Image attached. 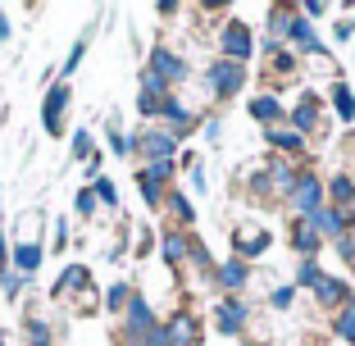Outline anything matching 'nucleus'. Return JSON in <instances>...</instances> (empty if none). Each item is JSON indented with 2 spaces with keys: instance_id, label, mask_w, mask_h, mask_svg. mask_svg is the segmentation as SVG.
I'll return each mask as SVG.
<instances>
[{
  "instance_id": "f257e3e1",
  "label": "nucleus",
  "mask_w": 355,
  "mask_h": 346,
  "mask_svg": "<svg viewBox=\"0 0 355 346\" xmlns=\"http://www.w3.org/2000/svg\"><path fill=\"white\" fill-rule=\"evenodd\" d=\"M219 51H223V60H232V64H246L255 55V37H251V23H241V19H228L219 28Z\"/></svg>"
},
{
  "instance_id": "f03ea898",
  "label": "nucleus",
  "mask_w": 355,
  "mask_h": 346,
  "mask_svg": "<svg viewBox=\"0 0 355 346\" xmlns=\"http://www.w3.org/2000/svg\"><path fill=\"white\" fill-rule=\"evenodd\" d=\"M132 150L146 164H173V150H178V141L164 132V128H141V132L132 137Z\"/></svg>"
},
{
  "instance_id": "7ed1b4c3",
  "label": "nucleus",
  "mask_w": 355,
  "mask_h": 346,
  "mask_svg": "<svg viewBox=\"0 0 355 346\" xmlns=\"http://www.w3.org/2000/svg\"><path fill=\"white\" fill-rule=\"evenodd\" d=\"M205 83L214 96H237L246 87V64H232V60H209L205 69Z\"/></svg>"
},
{
  "instance_id": "20e7f679",
  "label": "nucleus",
  "mask_w": 355,
  "mask_h": 346,
  "mask_svg": "<svg viewBox=\"0 0 355 346\" xmlns=\"http://www.w3.org/2000/svg\"><path fill=\"white\" fill-rule=\"evenodd\" d=\"M168 182H173V164H146V168H137V191H141V200H146L150 210H159Z\"/></svg>"
},
{
  "instance_id": "39448f33",
  "label": "nucleus",
  "mask_w": 355,
  "mask_h": 346,
  "mask_svg": "<svg viewBox=\"0 0 355 346\" xmlns=\"http://www.w3.org/2000/svg\"><path fill=\"white\" fill-rule=\"evenodd\" d=\"M146 69H150V73H155L159 83L168 87V92H173V87L191 73V69H187V60H182V55H173L168 46H155V51H150V64H146Z\"/></svg>"
},
{
  "instance_id": "423d86ee",
  "label": "nucleus",
  "mask_w": 355,
  "mask_h": 346,
  "mask_svg": "<svg viewBox=\"0 0 355 346\" xmlns=\"http://www.w3.org/2000/svg\"><path fill=\"white\" fill-rule=\"evenodd\" d=\"M287 205H292L296 214H314L319 210V205H328L324 200V182H319V173H301V178H296V187H292V196H287Z\"/></svg>"
},
{
  "instance_id": "0eeeda50",
  "label": "nucleus",
  "mask_w": 355,
  "mask_h": 346,
  "mask_svg": "<svg viewBox=\"0 0 355 346\" xmlns=\"http://www.w3.org/2000/svg\"><path fill=\"white\" fill-rule=\"evenodd\" d=\"M69 101H73L69 83H55L51 92H46V101H42V123H46V132H51V137L64 132V110H69Z\"/></svg>"
},
{
  "instance_id": "6e6552de",
  "label": "nucleus",
  "mask_w": 355,
  "mask_h": 346,
  "mask_svg": "<svg viewBox=\"0 0 355 346\" xmlns=\"http://www.w3.org/2000/svg\"><path fill=\"white\" fill-rule=\"evenodd\" d=\"M287 42H292L296 51H305V55H324V60H328V51H324V37L314 32V23L305 19V14H292V28H287Z\"/></svg>"
},
{
  "instance_id": "1a4fd4ad",
  "label": "nucleus",
  "mask_w": 355,
  "mask_h": 346,
  "mask_svg": "<svg viewBox=\"0 0 355 346\" xmlns=\"http://www.w3.org/2000/svg\"><path fill=\"white\" fill-rule=\"evenodd\" d=\"M232 246H237V260H255V255L269 251V232H264L260 223H241V228L232 232Z\"/></svg>"
},
{
  "instance_id": "9d476101",
  "label": "nucleus",
  "mask_w": 355,
  "mask_h": 346,
  "mask_svg": "<svg viewBox=\"0 0 355 346\" xmlns=\"http://www.w3.org/2000/svg\"><path fill=\"white\" fill-rule=\"evenodd\" d=\"M287 123H292L301 137H314L319 128H328V123H324V114H319V96H314V92H305V101L292 110V114H287Z\"/></svg>"
},
{
  "instance_id": "9b49d317",
  "label": "nucleus",
  "mask_w": 355,
  "mask_h": 346,
  "mask_svg": "<svg viewBox=\"0 0 355 346\" xmlns=\"http://www.w3.org/2000/svg\"><path fill=\"white\" fill-rule=\"evenodd\" d=\"M305 219H310V228L319 232V237H328V241L346 237V210H337V205H319V210L305 214Z\"/></svg>"
},
{
  "instance_id": "f8f14e48",
  "label": "nucleus",
  "mask_w": 355,
  "mask_h": 346,
  "mask_svg": "<svg viewBox=\"0 0 355 346\" xmlns=\"http://www.w3.org/2000/svg\"><path fill=\"white\" fill-rule=\"evenodd\" d=\"M314 301L324 305V310H346V305H351V287H346L342 278H333V273H324V278L314 283Z\"/></svg>"
},
{
  "instance_id": "ddd939ff",
  "label": "nucleus",
  "mask_w": 355,
  "mask_h": 346,
  "mask_svg": "<svg viewBox=\"0 0 355 346\" xmlns=\"http://www.w3.org/2000/svg\"><path fill=\"white\" fill-rule=\"evenodd\" d=\"M246 319H251V310H246L241 301H219V305H214V328L228 333V337L246 333Z\"/></svg>"
},
{
  "instance_id": "4468645a",
  "label": "nucleus",
  "mask_w": 355,
  "mask_h": 346,
  "mask_svg": "<svg viewBox=\"0 0 355 346\" xmlns=\"http://www.w3.org/2000/svg\"><path fill=\"white\" fill-rule=\"evenodd\" d=\"M87 287H92L87 264H64V269H60V283H55V301H73V296L87 292Z\"/></svg>"
},
{
  "instance_id": "2eb2a0df",
  "label": "nucleus",
  "mask_w": 355,
  "mask_h": 346,
  "mask_svg": "<svg viewBox=\"0 0 355 346\" xmlns=\"http://www.w3.org/2000/svg\"><path fill=\"white\" fill-rule=\"evenodd\" d=\"M159 255H164L168 269H182V264H187V255H191V232L168 228L164 237H159Z\"/></svg>"
},
{
  "instance_id": "dca6fc26",
  "label": "nucleus",
  "mask_w": 355,
  "mask_h": 346,
  "mask_svg": "<svg viewBox=\"0 0 355 346\" xmlns=\"http://www.w3.org/2000/svg\"><path fill=\"white\" fill-rule=\"evenodd\" d=\"M164 337H168V346H196L200 342V319L196 315H173L164 324Z\"/></svg>"
},
{
  "instance_id": "f3484780",
  "label": "nucleus",
  "mask_w": 355,
  "mask_h": 346,
  "mask_svg": "<svg viewBox=\"0 0 355 346\" xmlns=\"http://www.w3.org/2000/svg\"><path fill=\"white\" fill-rule=\"evenodd\" d=\"M219 283L228 287V292H241V287L251 283V269H246V260H237V255H232V260H223V264H219Z\"/></svg>"
},
{
  "instance_id": "a211bd4d",
  "label": "nucleus",
  "mask_w": 355,
  "mask_h": 346,
  "mask_svg": "<svg viewBox=\"0 0 355 346\" xmlns=\"http://www.w3.org/2000/svg\"><path fill=\"white\" fill-rule=\"evenodd\" d=\"M292 246L305 255V260H314V251L324 246V237H319V232L310 228V219H296V228H292Z\"/></svg>"
},
{
  "instance_id": "6ab92c4d",
  "label": "nucleus",
  "mask_w": 355,
  "mask_h": 346,
  "mask_svg": "<svg viewBox=\"0 0 355 346\" xmlns=\"http://www.w3.org/2000/svg\"><path fill=\"white\" fill-rule=\"evenodd\" d=\"M42 246L37 241H28V246H14V273H23V278H32V273L42 269Z\"/></svg>"
},
{
  "instance_id": "aec40b11",
  "label": "nucleus",
  "mask_w": 355,
  "mask_h": 346,
  "mask_svg": "<svg viewBox=\"0 0 355 346\" xmlns=\"http://www.w3.org/2000/svg\"><path fill=\"white\" fill-rule=\"evenodd\" d=\"M251 119H260V123H278V119H282V101H278V96H273V92H264V96H255V101H251Z\"/></svg>"
},
{
  "instance_id": "412c9836",
  "label": "nucleus",
  "mask_w": 355,
  "mask_h": 346,
  "mask_svg": "<svg viewBox=\"0 0 355 346\" xmlns=\"http://www.w3.org/2000/svg\"><path fill=\"white\" fill-rule=\"evenodd\" d=\"M328 191H333V205H337V210L351 214V200H355V178H351V173H337V178L328 182Z\"/></svg>"
},
{
  "instance_id": "4be33fe9",
  "label": "nucleus",
  "mask_w": 355,
  "mask_h": 346,
  "mask_svg": "<svg viewBox=\"0 0 355 346\" xmlns=\"http://www.w3.org/2000/svg\"><path fill=\"white\" fill-rule=\"evenodd\" d=\"M333 110H337V119H342V123H355V92L346 83L333 87Z\"/></svg>"
},
{
  "instance_id": "5701e85b",
  "label": "nucleus",
  "mask_w": 355,
  "mask_h": 346,
  "mask_svg": "<svg viewBox=\"0 0 355 346\" xmlns=\"http://www.w3.org/2000/svg\"><path fill=\"white\" fill-rule=\"evenodd\" d=\"M269 141H273L278 150H301V141H305V137L296 132L292 123H273V128H269Z\"/></svg>"
},
{
  "instance_id": "b1692460",
  "label": "nucleus",
  "mask_w": 355,
  "mask_h": 346,
  "mask_svg": "<svg viewBox=\"0 0 355 346\" xmlns=\"http://www.w3.org/2000/svg\"><path fill=\"white\" fill-rule=\"evenodd\" d=\"M164 205H168V210H173V219L182 223V228H187V223L196 219V210H191V200L182 196V191H168V196H164Z\"/></svg>"
},
{
  "instance_id": "393cba45",
  "label": "nucleus",
  "mask_w": 355,
  "mask_h": 346,
  "mask_svg": "<svg viewBox=\"0 0 355 346\" xmlns=\"http://www.w3.org/2000/svg\"><path fill=\"white\" fill-rule=\"evenodd\" d=\"M132 287H128V283H119V287H110V292H105V310H114V315H119V310H128V301H132Z\"/></svg>"
},
{
  "instance_id": "a878e982",
  "label": "nucleus",
  "mask_w": 355,
  "mask_h": 346,
  "mask_svg": "<svg viewBox=\"0 0 355 346\" xmlns=\"http://www.w3.org/2000/svg\"><path fill=\"white\" fill-rule=\"evenodd\" d=\"M92 191H96V200H101L105 210H119V191H114V182H110V178H96Z\"/></svg>"
},
{
  "instance_id": "bb28decb",
  "label": "nucleus",
  "mask_w": 355,
  "mask_h": 346,
  "mask_svg": "<svg viewBox=\"0 0 355 346\" xmlns=\"http://www.w3.org/2000/svg\"><path fill=\"white\" fill-rule=\"evenodd\" d=\"M23 333H28V346H51V328H46V319H28Z\"/></svg>"
},
{
  "instance_id": "cd10ccee",
  "label": "nucleus",
  "mask_w": 355,
  "mask_h": 346,
  "mask_svg": "<svg viewBox=\"0 0 355 346\" xmlns=\"http://www.w3.org/2000/svg\"><path fill=\"white\" fill-rule=\"evenodd\" d=\"M337 337H342V342H351L355 346V305H346V310H342V315H337Z\"/></svg>"
},
{
  "instance_id": "c85d7f7f",
  "label": "nucleus",
  "mask_w": 355,
  "mask_h": 346,
  "mask_svg": "<svg viewBox=\"0 0 355 346\" xmlns=\"http://www.w3.org/2000/svg\"><path fill=\"white\" fill-rule=\"evenodd\" d=\"M37 223H42V214H37V210L19 214V246H28V237L37 241Z\"/></svg>"
},
{
  "instance_id": "c756f323",
  "label": "nucleus",
  "mask_w": 355,
  "mask_h": 346,
  "mask_svg": "<svg viewBox=\"0 0 355 346\" xmlns=\"http://www.w3.org/2000/svg\"><path fill=\"white\" fill-rule=\"evenodd\" d=\"M73 210L83 214V219H92V214L101 210V200H96V191H92V187H83V191H78V200H73Z\"/></svg>"
},
{
  "instance_id": "7c9ffc66",
  "label": "nucleus",
  "mask_w": 355,
  "mask_h": 346,
  "mask_svg": "<svg viewBox=\"0 0 355 346\" xmlns=\"http://www.w3.org/2000/svg\"><path fill=\"white\" fill-rule=\"evenodd\" d=\"M69 150H73V159H96V146H92V132H87V128H83V132L73 137V146H69Z\"/></svg>"
},
{
  "instance_id": "2f4dec72",
  "label": "nucleus",
  "mask_w": 355,
  "mask_h": 346,
  "mask_svg": "<svg viewBox=\"0 0 355 346\" xmlns=\"http://www.w3.org/2000/svg\"><path fill=\"white\" fill-rule=\"evenodd\" d=\"M83 55H87V42H73V51H69V60L60 64V73H64V83H69V73H73L78 64H83Z\"/></svg>"
},
{
  "instance_id": "473e14b6",
  "label": "nucleus",
  "mask_w": 355,
  "mask_h": 346,
  "mask_svg": "<svg viewBox=\"0 0 355 346\" xmlns=\"http://www.w3.org/2000/svg\"><path fill=\"white\" fill-rule=\"evenodd\" d=\"M292 301H296V287H273V292H269V305H273V310H287Z\"/></svg>"
},
{
  "instance_id": "72a5a7b5",
  "label": "nucleus",
  "mask_w": 355,
  "mask_h": 346,
  "mask_svg": "<svg viewBox=\"0 0 355 346\" xmlns=\"http://www.w3.org/2000/svg\"><path fill=\"white\" fill-rule=\"evenodd\" d=\"M0 287H5V296H19V292H23V273L5 269V273H0Z\"/></svg>"
},
{
  "instance_id": "f704fd0d",
  "label": "nucleus",
  "mask_w": 355,
  "mask_h": 346,
  "mask_svg": "<svg viewBox=\"0 0 355 346\" xmlns=\"http://www.w3.org/2000/svg\"><path fill=\"white\" fill-rule=\"evenodd\" d=\"M319 278H324V269H319L314 260H305L301 264V287H310V292H314V283H319Z\"/></svg>"
},
{
  "instance_id": "c9c22d12",
  "label": "nucleus",
  "mask_w": 355,
  "mask_h": 346,
  "mask_svg": "<svg viewBox=\"0 0 355 346\" xmlns=\"http://www.w3.org/2000/svg\"><path fill=\"white\" fill-rule=\"evenodd\" d=\"M96 301H101V296H96V287H87V292H78L69 305H73V310H96Z\"/></svg>"
},
{
  "instance_id": "e433bc0d",
  "label": "nucleus",
  "mask_w": 355,
  "mask_h": 346,
  "mask_svg": "<svg viewBox=\"0 0 355 346\" xmlns=\"http://www.w3.org/2000/svg\"><path fill=\"white\" fill-rule=\"evenodd\" d=\"M333 37H337V42H351V37H355V19H337L333 23Z\"/></svg>"
},
{
  "instance_id": "4c0bfd02",
  "label": "nucleus",
  "mask_w": 355,
  "mask_h": 346,
  "mask_svg": "<svg viewBox=\"0 0 355 346\" xmlns=\"http://www.w3.org/2000/svg\"><path fill=\"white\" fill-rule=\"evenodd\" d=\"M105 137H110V146H114L119 155H132V141H128V137L119 132V128H114V132H105Z\"/></svg>"
},
{
  "instance_id": "58836bf2",
  "label": "nucleus",
  "mask_w": 355,
  "mask_h": 346,
  "mask_svg": "<svg viewBox=\"0 0 355 346\" xmlns=\"http://www.w3.org/2000/svg\"><path fill=\"white\" fill-rule=\"evenodd\" d=\"M187 173H191V187H196V191H205V168H200L196 159L187 164Z\"/></svg>"
},
{
  "instance_id": "ea45409f",
  "label": "nucleus",
  "mask_w": 355,
  "mask_h": 346,
  "mask_svg": "<svg viewBox=\"0 0 355 346\" xmlns=\"http://www.w3.org/2000/svg\"><path fill=\"white\" fill-rule=\"evenodd\" d=\"M305 19H324V14H328V5H319V0H310V5H305Z\"/></svg>"
},
{
  "instance_id": "a19ab883",
  "label": "nucleus",
  "mask_w": 355,
  "mask_h": 346,
  "mask_svg": "<svg viewBox=\"0 0 355 346\" xmlns=\"http://www.w3.org/2000/svg\"><path fill=\"white\" fill-rule=\"evenodd\" d=\"M150 246H155V237H150V232H146V228H141V232H137V251L146 255V251H150Z\"/></svg>"
},
{
  "instance_id": "79ce46f5",
  "label": "nucleus",
  "mask_w": 355,
  "mask_h": 346,
  "mask_svg": "<svg viewBox=\"0 0 355 346\" xmlns=\"http://www.w3.org/2000/svg\"><path fill=\"white\" fill-rule=\"evenodd\" d=\"M10 42V19H5V10H0V46Z\"/></svg>"
},
{
  "instance_id": "37998d69",
  "label": "nucleus",
  "mask_w": 355,
  "mask_h": 346,
  "mask_svg": "<svg viewBox=\"0 0 355 346\" xmlns=\"http://www.w3.org/2000/svg\"><path fill=\"white\" fill-rule=\"evenodd\" d=\"M10 260V246H5V237H0V264Z\"/></svg>"
},
{
  "instance_id": "c03bdc74",
  "label": "nucleus",
  "mask_w": 355,
  "mask_h": 346,
  "mask_svg": "<svg viewBox=\"0 0 355 346\" xmlns=\"http://www.w3.org/2000/svg\"><path fill=\"white\" fill-rule=\"evenodd\" d=\"M351 164H355V141H351ZM351 178H355V168H351Z\"/></svg>"
},
{
  "instance_id": "a18cd8bd",
  "label": "nucleus",
  "mask_w": 355,
  "mask_h": 346,
  "mask_svg": "<svg viewBox=\"0 0 355 346\" xmlns=\"http://www.w3.org/2000/svg\"><path fill=\"white\" fill-rule=\"evenodd\" d=\"M351 214H355V200H351Z\"/></svg>"
},
{
  "instance_id": "49530a36",
  "label": "nucleus",
  "mask_w": 355,
  "mask_h": 346,
  "mask_svg": "<svg viewBox=\"0 0 355 346\" xmlns=\"http://www.w3.org/2000/svg\"><path fill=\"white\" fill-rule=\"evenodd\" d=\"M128 346H132V342H128Z\"/></svg>"
}]
</instances>
